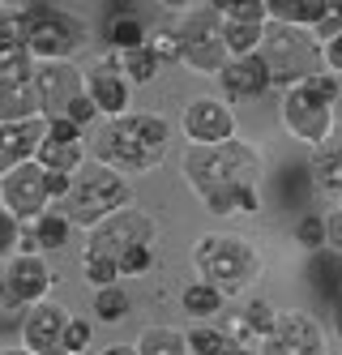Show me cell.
<instances>
[{"mask_svg": "<svg viewBox=\"0 0 342 355\" xmlns=\"http://www.w3.org/2000/svg\"><path fill=\"white\" fill-rule=\"evenodd\" d=\"M296 244L304 252H325V214H304L296 223Z\"/></svg>", "mask_w": 342, "mask_h": 355, "instance_id": "34", "label": "cell"}, {"mask_svg": "<svg viewBox=\"0 0 342 355\" xmlns=\"http://www.w3.org/2000/svg\"><path fill=\"white\" fill-rule=\"evenodd\" d=\"M150 266H154V248H133L116 261L120 278H142V274H150Z\"/></svg>", "mask_w": 342, "mask_h": 355, "instance_id": "37", "label": "cell"}, {"mask_svg": "<svg viewBox=\"0 0 342 355\" xmlns=\"http://www.w3.org/2000/svg\"><path fill=\"white\" fill-rule=\"evenodd\" d=\"M0 210L13 214L22 227L26 223H35L51 210V197H47V184H43V167L31 159V163H22L13 167L5 180H0Z\"/></svg>", "mask_w": 342, "mask_h": 355, "instance_id": "11", "label": "cell"}, {"mask_svg": "<svg viewBox=\"0 0 342 355\" xmlns=\"http://www.w3.org/2000/svg\"><path fill=\"white\" fill-rule=\"evenodd\" d=\"M35 90H39V107L43 120H65L69 107L86 94V69H77L73 60L60 64H35Z\"/></svg>", "mask_w": 342, "mask_h": 355, "instance_id": "12", "label": "cell"}, {"mask_svg": "<svg viewBox=\"0 0 342 355\" xmlns=\"http://www.w3.org/2000/svg\"><path fill=\"white\" fill-rule=\"evenodd\" d=\"M82 133L86 129H77L69 120H43V137H51V141H86Z\"/></svg>", "mask_w": 342, "mask_h": 355, "instance_id": "42", "label": "cell"}, {"mask_svg": "<svg viewBox=\"0 0 342 355\" xmlns=\"http://www.w3.org/2000/svg\"><path fill=\"white\" fill-rule=\"evenodd\" d=\"M86 94H90V103L99 107L103 120H120V116L133 112V86H128V78L120 73L116 56L86 69Z\"/></svg>", "mask_w": 342, "mask_h": 355, "instance_id": "14", "label": "cell"}, {"mask_svg": "<svg viewBox=\"0 0 342 355\" xmlns=\"http://www.w3.org/2000/svg\"><path fill=\"white\" fill-rule=\"evenodd\" d=\"M103 355H137L133 343H112V347H103Z\"/></svg>", "mask_w": 342, "mask_h": 355, "instance_id": "44", "label": "cell"}, {"mask_svg": "<svg viewBox=\"0 0 342 355\" xmlns=\"http://www.w3.org/2000/svg\"><path fill=\"white\" fill-rule=\"evenodd\" d=\"M35 227V240H39V252H56V248H65L69 244V232H73V223L56 210V206H51L43 218H35L31 223Z\"/></svg>", "mask_w": 342, "mask_h": 355, "instance_id": "30", "label": "cell"}, {"mask_svg": "<svg viewBox=\"0 0 342 355\" xmlns=\"http://www.w3.org/2000/svg\"><path fill=\"white\" fill-rule=\"evenodd\" d=\"M35 56L22 31V13L17 9H0V82L5 78H31Z\"/></svg>", "mask_w": 342, "mask_h": 355, "instance_id": "18", "label": "cell"}, {"mask_svg": "<svg viewBox=\"0 0 342 355\" xmlns=\"http://www.w3.org/2000/svg\"><path fill=\"white\" fill-rule=\"evenodd\" d=\"M257 355H330L321 321L304 309H287L274 321V334L257 343Z\"/></svg>", "mask_w": 342, "mask_h": 355, "instance_id": "10", "label": "cell"}, {"mask_svg": "<svg viewBox=\"0 0 342 355\" xmlns=\"http://www.w3.org/2000/svg\"><path fill=\"white\" fill-rule=\"evenodd\" d=\"M154 240H159V223L137 206H124L86 232V248L99 252V257H108V261H120L133 248H154Z\"/></svg>", "mask_w": 342, "mask_h": 355, "instance_id": "9", "label": "cell"}, {"mask_svg": "<svg viewBox=\"0 0 342 355\" xmlns=\"http://www.w3.org/2000/svg\"><path fill=\"white\" fill-rule=\"evenodd\" d=\"M22 321H26V309L0 287V329H13V334H22Z\"/></svg>", "mask_w": 342, "mask_h": 355, "instance_id": "38", "label": "cell"}, {"mask_svg": "<svg viewBox=\"0 0 342 355\" xmlns=\"http://www.w3.org/2000/svg\"><path fill=\"white\" fill-rule=\"evenodd\" d=\"M0 287H5V291L22 304V309H35V304H43V300L51 295V287H56V274H51V266H47L43 257H9Z\"/></svg>", "mask_w": 342, "mask_h": 355, "instance_id": "16", "label": "cell"}, {"mask_svg": "<svg viewBox=\"0 0 342 355\" xmlns=\"http://www.w3.org/2000/svg\"><path fill=\"white\" fill-rule=\"evenodd\" d=\"M325 252L342 257V206H334L325 214Z\"/></svg>", "mask_w": 342, "mask_h": 355, "instance_id": "41", "label": "cell"}, {"mask_svg": "<svg viewBox=\"0 0 342 355\" xmlns=\"http://www.w3.org/2000/svg\"><path fill=\"white\" fill-rule=\"evenodd\" d=\"M0 355H35V351H26V347H5Z\"/></svg>", "mask_w": 342, "mask_h": 355, "instance_id": "46", "label": "cell"}, {"mask_svg": "<svg viewBox=\"0 0 342 355\" xmlns=\"http://www.w3.org/2000/svg\"><path fill=\"white\" fill-rule=\"evenodd\" d=\"M35 163H39L43 171L77 175V171L90 163V150H86V141H51V137H43L39 150H35Z\"/></svg>", "mask_w": 342, "mask_h": 355, "instance_id": "23", "label": "cell"}, {"mask_svg": "<svg viewBox=\"0 0 342 355\" xmlns=\"http://www.w3.org/2000/svg\"><path fill=\"white\" fill-rule=\"evenodd\" d=\"M330 317H334V334L342 338V291L334 295V313H330Z\"/></svg>", "mask_w": 342, "mask_h": 355, "instance_id": "45", "label": "cell"}, {"mask_svg": "<svg viewBox=\"0 0 342 355\" xmlns=\"http://www.w3.org/2000/svg\"><path fill=\"white\" fill-rule=\"evenodd\" d=\"M171 150V120L159 112H128L120 120L103 124V137H94V163L128 175L154 171Z\"/></svg>", "mask_w": 342, "mask_h": 355, "instance_id": "2", "label": "cell"}, {"mask_svg": "<svg viewBox=\"0 0 342 355\" xmlns=\"http://www.w3.org/2000/svg\"><path fill=\"white\" fill-rule=\"evenodd\" d=\"M223 47L231 60L240 56H257L261 52V39H266V26H253V21H223Z\"/></svg>", "mask_w": 342, "mask_h": 355, "instance_id": "26", "label": "cell"}, {"mask_svg": "<svg viewBox=\"0 0 342 355\" xmlns=\"http://www.w3.org/2000/svg\"><path fill=\"white\" fill-rule=\"evenodd\" d=\"M219 90H223V103H244V98L270 94L274 82L261 56H240V60H227V69L219 73Z\"/></svg>", "mask_w": 342, "mask_h": 355, "instance_id": "17", "label": "cell"}, {"mask_svg": "<svg viewBox=\"0 0 342 355\" xmlns=\"http://www.w3.org/2000/svg\"><path fill=\"white\" fill-rule=\"evenodd\" d=\"M137 355H189V338L171 325H146L137 338Z\"/></svg>", "mask_w": 342, "mask_h": 355, "instance_id": "27", "label": "cell"}, {"mask_svg": "<svg viewBox=\"0 0 342 355\" xmlns=\"http://www.w3.org/2000/svg\"><path fill=\"white\" fill-rule=\"evenodd\" d=\"M214 13L223 21H253V26H266V0H210Z\"/></svg>", "mask_w": 342, "mask_h": 355, "instance_id": "31", "label": "cell"}, {"mask_svg": "<svg viewBox=\"0 0 342 355\" xmlns=\"http://www.w3.org/2000/svg\"><path fill=\"white\" fill-rule=\"evenodd\" d=\"M43 120L35 78H5L0 82V124H26Z\"/></svg>", "mask_w": 342, "mask_h": 355, "instance_id": "21", "label": "cell"}, {"mask_svg": "<svg viewBox=\"0 0 342 355\" xmlns=\"http://www.w3.org/2000/svg\"><path fill=\"white\" fill-rule=\"evenodd\" d=\"M321 60H325V73H334V78L342 82V31L321 39Z\"/></svg>", "mask_w": 342, "mask_h": 355, "instance_id": "39", "label": "cell"}, {"mask_svg": "<svg viewBox=\"0 0 342 355\" xmlns=\"http://www.w3.org/2000/svg\"><path fill=\"white\" fill-rule=\"evenodd\" d=\"M103 39L112 43V56H124V52H133V47H142V43L150 39V26L142 21L137 9L120 5V9L108 17V26H103Z\"/></svg>", "mask_w": 342, "mask_h": 355, "instance_id": "22", "label": "cell"}, {"mask_svg": "<svg viewBox=\"0 0 342 355\" xmlns=\"http://www.w3.org/2000/svg\"><path fill=\"white\" fill-rule=\"evenodd\" d=\"M180 43V64L189 73H201V78H219L227 69V47H223V17L214 13V5H189L176 9L171 26H167Z\"/></svg>", "mask_w": 342, "mask_h": 355, "instance_id": "8", "label": "cell"}, {"mask_svg": "<svg viewBox=\"0 0 342 355\" xmlns=\"http://www.w3.org/2000/svg\"><path fill=\"white\" fill-rule=\"evenodd\" d=\"M180 133L189 137V146H223L235 137V112L223 98H189L180 112Z\"/></svg>", "mask_w": 342, "mask_h": 355, "instance_id": "13", "label": "cell"}, {"mask_svg": "<svg viewBox=\"0 0 342 355\" xmlns=\"http://www.w3.org/2000/svg\"><path fill=\"white\" fill-rule=\"evenodd\" d=\"M82 278H86L94 291H103V287H116L120 283V270H116V261H108V257H99V252L82 248Z\"/></svg>", "mask_w": 342, "mask_h": 355, "instance_id": "33", "label": "cell"}, {"mask_svg": "<svg viewBox=\"0 0 342 355\" xmlns=\"http://www.w3.org/2000/svg\"><path fill=\"white\" fill-rule=\"evenodd\" d=\"M116 64H120V73L128 78V86H150L154 78H159V56L150 52V47L142 43V47H133V52H124V56H116Z\"/></svg>", "mask_w": 342, "mask_h": 355, "instance_id": "28", "label": "cell"}, {"mask_svg": "<svg viewBox=\"0 0 342 355\" xmlns=\"http://www.w3.org/2000/svg\"><path fill=\"white\" fill-rule=\"evenodd\" d=\"M193 270L201 283L219 287L223 295H244L257 287V278L266 274V261L248 236H231V232H205L193 244Z\"/></svg>", "mask_w": 342, "mask_h": 355, "instance_id": "3", "label": "cell"}, {"mask_svg": "<svg viewBox=\"0 0 342 355\" xmlns=\"http://www.w3.org/2000/svg\"><path fill=\"white\" fill-rule=\"evenodd\" d=\"M43 141V120H26V124H0V180L35 159V150Z\"/></svg>", "mask_w": 342, "mask_h": 355, "instance_id": "19", "label": "cell"}, {"mask_svg": "<svg viewBox=\"0 0 342 355\" xmlns=\"http://www.w3.org/2000/svg\"><path fill=\"white\" fill-rule=\"evenodd\" d=\"M274 321H278V309H274L270 300H248L244 309L231 317L227 338H231V343H240L244 351H257L261 338H270V334H274Z\"/></svg>", "mask_w": 342, "mask_h": 355, "instance_id": "20", "label": "cell"}, {"mask_svg": "<svg viewBox=\"0 0 342 355\" xmlns=\"http://www.w3.org/2000/svg\"><path fill=\"white\" fill-rule=\"evenodd\" d=\"M65 325H69V309L43 300L35 309H26L17 343L26 351H35V355H65Z\"/></svg>", "mask_w": 342, "mask_h": 355, "instance_id": "15", "label": "cell"}, {"mask_svg": "<svg viewBox=\"0 0 342 355\" xmlns=\"http://www.w3.org/2000/svg\"><path fill=\"white\" fill-rule=\"evenodd\" d=\"M146 47L154 56H159V64L167 69V64H180V43H176V35L163 26V31H150V39H146Z\"/></svg>", "mask_w": 342, "mask_h": 355, "instance_id": "36", "label": "cell"}, {"mask_svg": "<svg viewBox=\"0 0 342 355\" xmlns=\"http://www.w3.org/2000/svg\"><path fill=\"white\" fill-rule=\"evenodd\" d=\"M90 309H94V321H103V325H120V321L128 317V309H133V300H128V291L116 283V287H103V291H94Z\"/></svg>", "mask_w": 342, "mask_h": 355, "instance_id": "29", "label": "cell"}, {"mask_svg": "<svg viewBox=\"0 0 342 355\" xmlns=\"http://www.w3.org/2000/svg\"><path fill=\"white\" fill-rule=\"evenodd\" d=\"M124 206H133V184H128L120 171H112V167H103V163L90 159L82 171L73 175V189H69V197L60 201L56 210L73 227L90 232V227H99L103 218H112Z\"/></svg>", "mask_w": 342, "mask_h": 355, "instance_id": "5", "label": "cell"}, {"mask_svg": "<svg viewBox=\"0 0 342 355\" xmlns=\"http://www.w3.org/2000/svg\"><path fill=\"white\" fill-rule=\"evenodd\" d=\"M261 60L270 69L274 90H291L308 78L325 73L321 60V39L312 31H296V26H278V21H266V39H261Z\"/></svg>", "mask_w": 342, "mask_h": 355, "instance_id": "7", "label": "cell"}, {"mask_svg": "<svg viewBox=\"0 0 342 355\" xmlns=\"http://www.w3.org/2000/svg\"><path fill=\"white\" fill-rule=\"evenodd\" d=\"M338 78L334 73H317L291 90H282V103H278V116H282V129L291 133L300 146L308 150H325L330 137H334V103H338Z\"/></svg>", "mask_w": 342, "mask_h": 355, "instance_id": "4", "label": "cell"}, {"mask_svg": "<svg viewBox=\"0 0 342 355\" xmlns=\"http://www.w3.org/2000/svg\"><path fill=\"white\" fill-rule=\"evenodd\" d=\"M257 210H261V189L257 184L235 193V214H257Z\"/></svg>", "mask_w": 342, "mask_h": 355, "instance_id": "43", "label": "cell"}, {"mask_svg": "<svg viewBox=\"0 0 342 355\" xmlns=\"http://www.w3.org/2000/svg\"><path fill=\"white\" fill-rule=\"evenodd\" d=\"M17 232H22V223L0 210V257H13L17 252Z\"/></svg>", "mask_w": 342, "mask_h": 355, "instance_id": "40", "label": "cell"}, {"mask_svg": "<svg viewBox=\"0 0 342 355\" xmlns=\"http://www.w3.org/2000/svg\"><path fill=\"white\" fill-rule=\"evenodd\" d=\"M223 304H227V295H223L219 287L201 283V278H193V283L180 291V309L189 313V317H193L197 325H205L210 317H219V313H223Z\"/></svg>", "mask_w": 342, "mask_h": 355, "instance_id": "24", "label": "cell"}, {"mask_svg": "<svg viewBox=\"0 0 342 355\" xmlns=\"http://www.w3.org/2000/svg\"><path fill=\"white\" fill-rule=\"evenodd\" d=\"M22 31H26V43H31V56L35 64H60V60H73L77 52L86 47L90 39V26L77 13L60 9V5H22Z\"/></svg>", "mask_w": 342, "mask_h": 355, "instance_id": "6", "label": "cell"}, {"mask_svg": "<svg viewBox=\"0 0 342 355\" xmlns=\"http://www.w3.org/2000/svg\"><path fill=\"white\" fill-rule=\"evenodd\" d=\"M90 338H94V321L69 317V325H65V355H86Z\"/></svg>", "mask_w": 342, "mask_h": 355, "instance_id": "35", "label": "cell"}, {"mask_svg": "<svg viewBox=\"0 0 342 355\" xmlns=\"http://www.w3.org/2000/svg\"><path fill=\"white\" fill-rule=\"evenodd\" d=\"M180 171L201 197V206L227 218L235 214V193L261 180V150L244 137H231L223 146H184Z\"/></svg>", "mask_w": 342, "mask_h": 355, "instance_id": "1", "label": "cell"}, {"mask_svg": "<svg viewBox=\"0 0 342 355\" xmlns=\"http://www.w3.org/2000/svg\"><path fill=\"white\" fill-rule=\"evenodd\" d=\"M184 338H189V355H223L231 347L227 329H214V325H193L184 329Z\"/></svg>", "mask_w": 342, "mask_h": 355, "instance_id": "32", "label": "cell"}, {"mask_svg": "<svg viewBox=\"0 0 342 355\" xmlns=\"http://www.w3.org/2000/svg\"><path fill=\"white\" fill-rule=\"evenodd\" d=\"M334 155H338V163H342V141H338V146H334Z\"/></svg>", "mask_w": 342, "mask_h": 355, "instance_id": "47", "label": "cell"}, {"mask_svg": "<svg viewBox=\"0 0 342 355\" xmlns=\"http://www.w3.org/2000/svg\"><path fill=\"white\" fill-rule=\"evenodd\" d=\"M308 180H312V189H317V193L342 201V163H338V155H334V146H325V150H317V155H312Z\"/></svg>", "mask_w": 342, "mask_h": 355, "instance_id": "25", "label": "cell"}]
</instances>
